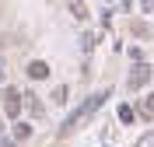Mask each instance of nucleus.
<instances>
[{
    "label": "nucleus",
    "mask_w": 154,
    "mask_h": 147,
    "mask_svg": "<svg viewBox=\"0 0 154 147\" xmlns=\"http://www.w3.org/2000/svg\"><path fill=\"white\" fill-rule=\"evenodd\" d=\"M105 95H109V91H102V95H95V98H88L84 105H81V109H77V112H74V116H70L67 123H63V130H60V133H63V137H67V133H74V130L81 126V123H84V119L91 116V112H95V109L102 105V102H105Z\"/></svg>",
    "instance_id": "1"
},
{
    "label": "nucleus",
    "mask_w": 154,
    "mask_h": 147,
    "mask_svg": "<svg viewBox=\"0 0 154 147\" xmlns=\"http://www.w3.org/2000/svg\"><path fill=\"white\" fill-rule=\"evenodd\" d=\"M21 105H25V98H21L18 88H7V91H4V112H7V119H18Z\"/></svg>",
    "instance_id": "2"
},
{
    "label": "nucleus",
    "mask_w": 154,
    "mask_h": 147,
    "mask_svg": "<svg viewBox=\"0 0 154 147\" xmlns=\"http://www.w3.org/2000/svg\"><path fill=\"white\" fill-rule=\"evenodd\" d=\"M147 81H151V67H147L144 60H137V67L130 70V88H133V91H140Z\"/></svg>",
    "instance_id": "3"
},
{
    "label": "nucleus",
    "mask_w": 154,
    "mask_h": 147,
    "mask_svg": "<svg viewBox=\"0 0 154 147\" xmlns=\"http://www.w3.org/2000/svg\"><path fill=\"white\" fill-rule=\"evenodd\" d=\"M28 77H32V81H46V77H49V63L32 60V63H28Z\"/></svg>",
    "instance_id": "4"
},
{
    "label": "nucleus",
    "mask_w": 154,
    "mask_h": 147,
    "mask_svg": "<svg viewBox=\"0 0 154 147\" xmlns=\"http://www.w3.org/2000/svg\"><path fill=\"white\" fill-rule=\"evenodd\" d=\"M137 112H140L144 119H151V116H154V91L144 98V102H140V105H137Z\"/></svg>",
    "instance_id": "5"
},
{
    "label": "nucleus",
    "mask_w": 154,
    "mask_h": 147,
    "mask_svg": "<svg viewBox=\"0 0 154 147\" xmlns=\"http://www.w3.org/2000/svg\"><path fill=\"white\" fill-rule=\"evenodd\" d=\"M70 11H74V18H77V21H84V18H88V4H84V0H70Z\"/></svg>",
    "instance_id": "6"
},
{
    "label": "nucleus",
    "mask_w": 154,
    "mask_h": 147,
    "mask_svg": "<svg viewBox=\"0 0 154 147\" xmlns=\"http://www.w3.org/2000/svg\"><path fill=\"white\" fill-rule=\"evenodd\" d=\"M32 137V126L28 123H14V140H28Z\"/></svg>",
    "instance_id": "7"
},
{
    "label": "nucleus",
    "mask_w": 154,
    "mask_h": 147,
    "mask_svg": "<svg viewBox=\"0 0 154 147\" xmlns=\"http://www.w3.org/2000/svg\"><path fill=\"white\" fill-rule=\"evenodd\" d=\"M67 98H70V91L63 88V84H60V88H53V102H56V105H67Z\"/></svg>",
    "instance_id": "8"
},
{
    "label": "nucleus",
    "mask_w": 154,
    "mask_h": 147,
    "mask_svg": "<svg viewBox=\"0 0 154 147\" xmlns=\"http://www.w3.org/2000/svg\"><path fill=\"white\" fill-rule=\"evenodd\" d=\"M25 105H28V112H32V116H42V102H38L35 95H32V98H25Z\"/></svg>",
    "instance_id": "9"
},
{
    "label": "nucleus",
    "mask_w": 154,
    "mask_h": 147,
    "mask_svg": "<svg viewBox=\"0 0 154 147\" xmlns=\"http://www.w3.org/2000/svg\"><path fill=\"white\" fill-rule=\"evenodd\" d=\"M133 35H140V39H147V35H151V28H147V25H140V21H133Z\"/></svg>",
    "instance_id": "10"
},
{
    "label": "nucleus",
    "mask_w": 154,
    "mask_h": 147,
    "mask_svg": "<svg viewBox=\"0 0 154 147\" xmlns=\"http://www.w3.org/2000/svg\"><path fill=\"white\" fill-rule=\"evenodd\" d=\"M119 119H123V123H130V119H133V109H130V105H119Z\"/></svg>",
    "instance_id": "11"
},
{
    "label": "nucleus",
    "mask_w": 154,
    "mask_h": 147,
    "mask_svg": "<svg viewBox=\"0 0 154 147\" xmlns=\"http://www.w3.org/2000/svg\"><path fill=\"white\" fill-rule=\"evenodd\" d=\"M140 147H154V133H147V137H144V144H140Z\"/></svg>",
    "instance_id": "12"
},
{
    "label": "nucleus",
    "mask_w": 154,
    "mask_h": 147,
    "mask_svg": "<svg viewBox=\"0 0 154 147\" xmlns=\"http://www.w3.org/2000/svg\"><path fill=\"white\" fill-rule=\"evenodd\" d=\"M140 7H144V11H154V0H140Z\"/></svg>",
    "instance_id": "13"
},
{
    "label": "nucleus",
    "mask_w": 154,
    "mask_h": 147,
    "mask_svg": "<svg viewBox=\"0 0 154 147\" xmlns=\"http://www.w3.org/2000/svg\"><path fill=\"white\" fill-rule=\"evenodd\" d=\"M0 81H4V60H0Z\"/></svg>",
    "instance_id": "14"
}]
</instances>
